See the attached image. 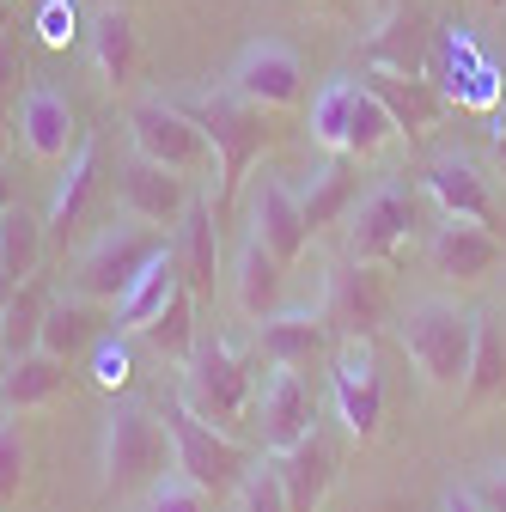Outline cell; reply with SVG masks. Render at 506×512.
Here are the masks:
<instances>
[{"label":"cell","instance_id":"cell-29","mask_svg":"<svg viewBox=\"0 0 506 512\" xmlns=\"http://www.w3.org/2000/svg\"><path fill=\"white\" fill-rule=\"evenodd\" d=\"M494 397H506V336H500V324H494V317H476L470 372H464V391H458V403L476 415V409H482V403H494Z\"/></svg>","mask_w":506,"mask_h":512},{"label":"cell","instance_id":"cell-44","mask_svg":"<svg viewBox=\"0 0 506 512\" xmlns=\"http://www.w3.org/2000/svg\"><path fill=\"white\" fill-rule=\"evenodd\" d=\"M19 293V275H7V269H0V311H7V299Z\"/></svg>","mask_w":506,"mask_h":512},{"label":"cell","instance_id":"cell-22","mask_svg":"<svg viewBox=\"0 0 506 512\" xmlns=\"http://www.w3.org/2000/svg\"><path fill=\"white\" fill-rule=\"evenodd\" d=\"M360 86L391 110V122H397V135L403 141H421L427 128L439 122V92L421 80V74H391V68H366L360 74Z\"/></svg>","mask_w":506,"mask_h":512},{"label":"cell","instance_id":"cell-6","mask_svg":"<svg viewBox=\"0 0 506 512\" xmlns=\"http://www.w3.org/2000/svg\"><path fill=\"white\" fill-rule=\"evenodd\" d=\"M171 238L159 232V226H147V220H122V226H104L86 250H80V269H74V293H86V299H104V305H116L122 293L135 287V275L153 263V256L165 250Z\"/></svg>","mask_w":506,"mask_h":512},{"label":"cell","instance_id":"cell-17","mask_svg":"<svg viewBox=\"0 0 506 512\" xmlns=\"http://www.w3.org/2000/svg\"><path fill=\"white\" fill-rule=\"evenodd\" d=\"M421 189L439 202V214L494 226V189H488V177L476 171V159H464V153H439V159L421 171Z\"/></svg>","mask_w":506,"mask_h":512},{"label":"cell","instance_id":"cell-34","mask_svg":"<svg viewBox=\"0 0 506 512\" xmlns=\"http://www.w3.org/2000/svg\"><path fill=\"white\" fill-rule=\"evenodd\" d=\"M354 98H360V80H330L318 98H311V141L330 147V153H348V122H354Z\"/></svg>","mask_w":506,"mask_h":512},{"label":"cell","instance_id":"cell-18","mask_svg":"<svg viewBox=\"0 0 506 512\" xmlns=\"http://www.w3.org/2000/svg\"><path fill=\"white\" fill-rule=\"evenodd\" d=\"M257 354L269 366L311 372L330 354V330H324L318 311H269V317H257Z\"/></svg>","mask_w":506,"mask_h":512},{"label":"cell","instance_id":"cell-28","mask_svg":"<svg viewBox=\"0 0 506 512\" xmlns=\"http://www.w3.org/2000/svg\"><path fill=\"white\" fill-rule=\"evenodd\" d=\"M281 269H287V263H281L263 238H244L238 263H232V299H238L244 317H269V311H275V299H281Z\"/></svg>","mask_w":506,"mask_h":512},{"label":"cell","instance_id":"cell-14","mask_svg":"<svg viewBox=\"0 0 506 512\" xmlns=\"http://www.w3.org/2000/svg\"><path fill=\"white\" fill-rule=\"evenodd\" d=\"M189 208V177L171 171V165H153V159H129L122 165V214L129 220H147V226H177Z\"/></svg>","mask_w":506,"mask_h":512},{"label":"cell","instance_id":"cell-39","mask_svg":"<svg viewBox=\"0 0 506 512\" xmlns=\"http://www.w3.org/2000/svg\"><path fill=\"white\" fill-rule=\"evenodd\" d=\"M92 378L104 384V391H122V384L135 378V354H129V342H110V336H98V348H92Z\"/></svg>","mask_w":506,"mask_h":512},{"label":"cell","instance_id":"cell-13","mask_svg":"<svg viewBox=\"0 0 506 512\" xmlns=\"http://www.w3.org/2000/svg\"><path fill=\"white\" fill-rule=\"evenodd\" d=\"M500 256L506 250H500L494 226H482V220H452L446 214V226H433V238H427V263L446 281H488L500 269Z\"/></svg>","mask_w":506,"mask_h":512},{"label":"cell","instance_id":"cell-25","mask_svg":"<svg viewBox=\"0 0 506 512\" xmlns=\"http://www.w3.org/2000/svg\"><path fill=\"white\" fill-rule=\"evenodd\" d=\"M92 68H98V80H104L110 92H122V86L135 80V68H141V43H135L129 7H104V13L92 19Z\"/></svg>","mask_w":506,"mask_h":512},{"label":"cell","instance_id":"cell-48","mask_svg":"<svg viewBox=\"0 0 506 512\" xmlns=\"http://www.w3.org/2000/svg\"><path fill=\"white\" fill-rule=\"evenodd\" d=\"M366 7H372V13H391V7H397V0H366Z\"/></svg>","mask_w":506,"mask_h":512},{"label":"cell","instance_id":"cell-23","mask_svg":"<svg viewBox=\"0 0 506 512\" xmlns=\"http://www.w3.org/2000/svg\"><path fill=\"white\" fill-rule=\"evenodd\" d=\"M366 68H391V74H421L427 68V31H421V13L415 7H397L378 13V31L366 37Z\"/></svg>","mask_w":506,"mask_h":512},{"label":"cell","instance_id":"cell-16","mask_svg":"<svg viewBox=\"0 0 506 512\" xmlns=\"http://www.w3.org/2000/svg\"><path fill=\"white\" fill-rule=\"evenodd\" d=\"M275 476H281V494H287V512H318L330 482H336V452L330 439L311 427L299 445H287V452H269Z\"/></svg>","mask_w":506,"mask_h":512},{"label":"cell","instance_id":"cell-2","mask_svg":"<svg viewBox=\"0 0 506 512\" xmlns=\"http://www.w3.org/2000/svg\"><path fill=\"white\" fill-rule=\"evenodd\" d=\"M397 342L409 366L421 372L427 391H464L470 372V342H476V317L458 311L452 299H415L397 324Z\"/></svg>","mask_w":506,"mask_h":512},{"label":"cell","instance_id":"cell-7","mask_svg":"<svg viewBox=\"0 0 506 512\" xmlns=\"http://www.w3.org/2000/svg\"><path fill=\"white\" fill-rule=\"evenodd\" d=\"M129 141H135V153L141 159H153V165H171V171H202L208 159H214V147H208V135H202V122L189 116L183 104H165V98H141L135 110H129Z\"/></svg>","mask_w":506,"mask_h":512},{"label":"cell","instance_id":"cell-45","mask_svg":"<svg viewBox=\"0 0 506 512\" xmlns=\"http://www.w3.org/2000/svg\"><path fill=\"white\" fill-rule=\"evenodd\" d=\"M13 147V122H7V104H0V153Z\"/></svg>","mask_w":506,"mask_h":512},{"label":"cell","instance_id":"cell-41","mask_svg":"<svg viewBox=\"0 0 506 512\" xmlns=\"http://www.w3.org/2000/svg\"><path fill=\"white\" fill-rule=\"evenodd\" d=\"M13 86H19V49H13L7 37H0V104L13 98Z\"/></svg>","mask_w":506,"mask_h":512},{"label":"cell","instance_id":"cell-40","mask_svg":"<svg viewBox=\"0 0 506 512\" xmlns=\"http://www.w3.org/2000/svg\"><path fill=\"white\" fill-rule=\"evenodd\" d=\"M470 494L482 500V512H506V464H494V470H482Z\"/></svg>","mask_w":506,"mask_h":512},{"label":"cell","instance_id":"cell-46","mask_svg":"<svg viewBox=\"0 0 506 512\" xmlns=\"http://www.w3.org/2000/svg\"><path fill=\"white\" fill-rule=\"evenodd\" d=\"M13 208V183H7V171H0V214Z\"/></svg>","mask_w":506,"mask_h":512},{"label":"cell","instance_id":"cell-33","mask_svg":"<svg viewBox=\"0 0 506 512\" xmlns=\"http://www.w3.org/2000/svg\"><path fill=\"white\" fill-rule=\"evenodd\" d=\"M43 311H49V293L37 281H19V293L7 299V311H0V354L7 360L31 354L37 336H43Z\"/></svg>","mask_w":506,"mask_h":512},{"label":"cell","instance_id":"cell-21","mask_svg":"<svg viewBox=\"0 0 506 512\" xmlns=\"http://www.w3.org/2000/svg\"><path fill=\"white\" fill-rule=\"evenodd\" d=\"M104 330H110L104 299L61 293V299H49V311H43V336H37V348H43V354H55V360H80V354H92V348H98V336H104Z\"/></svg>","mask_w":506,"mask_h":512},{"label":"cell","instance_id":"cell-1","mask_svg":"<svg viewBox=\"0 0 506 512\" xmlns=\"http://www.w3.org/2000/svg\"><path fill=\"white\" fill-rule=\"evenodd\" d=\"M171 464V433L153 409L141 403H116L104 415V445H98V488L104 500H129L141 488H153Z\"/></svg>","mask_w":506,"mask_h":512},{"label":"cell","instance_id":"cell-9","mask_svg":"<svg viewBox=\"0 0 506 512\" xmlns=\"http://www.w3.org/2000/svg\"><path fill=\"white\" fill-rule=\"evenodd\" d=\"M409 232H415V189L409 183H378L372 196L354 202L348 256H354V263H391Z\"/></svg>","mask_w":506,"mask_h":512},{"label":"cell","instance_id":"cell-50","mask_svg":"<svg viewBox=\"0 0 506 512\" xmlns=\"http://www.w3.org/2000/svg\"><path fill=\"white\" fill-rule=\"evenodd\" d=\"M482 7H506V0H482Z\"/></svg>","mask_w":506,"mask_h":512},{"label":"cell","instance_id":"cell-5","mask_svg":"<svg viewBox=\"0 0 506 512\" xmlns=\"http://www.w3.org/2000/svg\"><path fill=\"white\" fill-rule=\"evenodd\" d=\"M177 397L196 409L208 427L232 433L250 409V366L232 342L220 336H196V348L183 354V384H177Z\"/></svg>","mask_w":506,"mask_h":512},{"label":"cell","instance_id":"cell-24","mask_svg":"<svg viewBox=\"0 0 506 512\" xmlns=\"http://www.w3.org/2000/svg\"><path fill=\"white\" fill-rule=\"evenodd\" d=\"M61 391H68V360H55V354H43V348H31V354H19V360H7V372H0V409H43V403H55Z\"/></svg>","mask_w":506,"mask_h":512},{"label":"cell","instance_id":"cell-38","mask_svg":"<svg viewBox=\"0 0 506 512\" xmlns=\"http://www.w3.org/2000/svg\"><path fill=\"white\" fill-rule=\"evenodd\" d=\"M153 500H147V512H208V488H196L189 476H159L153 488H147Z\"/></svg>","mask_w":506,"mask_h":512},{"label":"cell","instance_id":"cell-31","mask_svg":"<svg viewBox=\"0 0 506 512\" xmlns=\"http://www.w3.org/2000/svg\"><path fill=\"white\" fill-rule=\"evenodd\" d=\"M43 238H49V226L31 214V208H7L0 214V269L7 275H19V281H31L37 269H43Z\"/></svg>","mask_w":506,"mask_h":512},{"label":"cell","instance_id":"cell-42","mask_svg":"<svg viewBox=\"0 0 506 512\" xmlns=\"http://www.w3.org/2000/svg\"><path fill=\"white\" fill-rule=\"evenodd\" d=\"M488 153H494V165H500V177H506V116L488 128Z\"/></svg>","mask_w":506,"mask_h":512},{"label":"cell","instance_id":"cell-26","mask_svg":"<svg viewBox=\"0 0 506 512\" xmlns=\"http://www.w3.org/2000/svg\"><path fill=\"white\" fill-rule=\"evenodd\" d=\"M92 189H98V141L86 135V141L68 153V171H61L55 196H49V214H43V226H49L55 238H68V232L86 220V208H92Z\"/></svg>","mask_w":506,"mask_h":512},{"label":"cell","instance_id":"cell-4","mask_svg":"<svg viewBox=\"0 0 506 512\" xmlns=\"http://www.w3.org/2000/svg\"><path fill=\"white\" fill-rule=\"evenodd\" d=\"M159 421H165V433H171V470H177V476H189L196 488H208L214 500H220V494H232V488L244 482L250 452H244L232 433L208 427L196 409L183 403V397H171V403L159 409Z\"/></svg>","mask_w":506,"mask_h":512},{"label":"cell","instance_id":"cell-11","mask_svg":"<svg viewBox=\"0 0 506 512\" xmlns=\"http://www.w3.org/2000/svg\"><path fill=\"white\" fill-rule=\"evenodd\" d=\"M330 384H336V415L348 421V433L354 439H372L378 421H385V378H378L372 342H342Z\"/></svg>","mask_w":506,"mask_h":512},{"label":"cell","instance_id":"cell-30","mask_svg":"<svg viewBox=\"0 0 506 512\" xmlns=\"http://www.w3.org/2000/svg\"><path fill=\"white\" fill-rule=\"evenodd\" d=\"M354 196H360V183H354V165H348V153H336L330 165H318V171H311V183L299 189V208H305V226H311V238H318L330 220H342V214L354 208Z\"/></svg>","mask_w":506,"mask_h":512},{"label":"cell","instance_id":"cell-32","mask_svg":"<svg viewBox=\"0 0 506 512\" xmlns=\"http://www.w3.org/2000/svg\"><path fill=\"white\" fill-rule=\"evenodd\" d=\"M141 342H147L159 360H183L189 348H196V293H189V281L165 299V311L141 330Z\"/></svg>","mask_w":506,"mask_h":512},{"label":"cell","instance_id":"cell-36","mask_svg":"<svg viewBox=\"0 0 506 512\" xmlns=\"http://www.w3.org/2000/svg\"><path fill=\"white\" fill-rule=\"evenodd\" d=\"M232 494H238V512H287V494H281L275 464H250Z\"/></svg>","mask_w":506,"mask_h":512},{"label":"cell","instance_id":"cell-3","mask_svg":"<svg viewBox=\"0 0 506 512\" xmlns=\"http://www.w3.org/2000/svg\"><path fill=\"white\" fill-rule=\"evenodd\" d=\"M183 110L202 122V135H208V147H214V165H220V196L232 202L238 183L250 177V165H257V153L269 147V110L244 104L232 86L183 98Z\"/></svg>","mask_w":506,"mask_h":512},{"label":"cell","instance_id":"cell-20","mask_svg":"<svg viewBox=\"0 0 506 512\" xmlns=\"http://www.w3.org/2000/svg\"><path fill=\"white\" fill-rule=\"evenodd\" d=\"M171 256H177L189 293H214V275H220V226H214V202L208 196H189L183 220L171 226Z\"/></svg>","mask_w":506,"mask_h":512},{"label":"cell","instance_id":"cell-35","mask_svg":"<svg viewBox=\"0 0 506 512\" xmlns=\"http://www.w3.org/2000/svg\"><path fill=\"white\" fill-rule=\"evenodd\" d=\"M397 135V122H391V110L378 104L366 86H360V98H354V122H348V159H372L378 147H385Z\"/></svg>","mask_w":506,"mask_h":512},{"label":"cell","instance_id":"cell-49","mask_svg":"<svg viewBox=\"0 0 506 512\" xmlns=\"http://www.w3.org/2000/svg\"><path fill=\"white\" fill-rule=\"evenodd\" d=\"M311 7H336V0H311Z\"/></svg>","mask_w":506,"mask_h":512},{"label":"cell","instance_id":"cell-10","mask_svg":"<svg viewBox=\"0 0 506 512\" xmlns=\"http://www.w3.org/2000/svg\"><path fill=\"white\" fill-rule=\"evenodd\" d=\"M226 86H232L244 104H257V110H293V104L305 98V61H299L287 43H250V49L232 61Z\"/></svg>","mask_w":506,"mask_h":512},{"label":"cell","instance_id":"cell-8","mask_svg":"<svg viewBox=\"0 0 506 512\" xmlns=\"http://www.w3.org/2000/svg\"><path fill=\"white\" fill-rule=\"evenodd\" d=\"M324 330L342 342H372V330L385 324V281H378V263H336L324 275Z\"/></svg>","mask_w":506,"mask_h":512},{"label":"cell","instance_id":"cell-37","mask_svg":"<svg viewBox=\"0 0 506 512\" xmlns=\"http://www.w3.org/2000/svg\"><path fill=\"white\" fill-rule=\"evenodd\" d=\"M25 433L13 427V421H0V512H7L13 500H19V488H25Z\"/></svg>","mask_w":506,"mask_h":512},{"label":"cell","instance_id":"cell-19","mask_svg":"<svg viewBox=\"0 0 506 512\" xmlns=\"http://www.w3.org/2000/svg\"><path fill=\"white\" fill-rule=\"evenodd\" d=\"M19 141H25V153L43 159V165H61V159H68V153L80 147L68 98L49 92V86H31V92L19 98Z\"/></svg>","mask_w":506,"mask_h":512},{"label":"cell","instance_id":"cell-12","mask_svg":"<svg viewBox=\"0 0 506 512\" xmlns=\"http://www.w3.org/2000/svg\"><path fill=\"white\" fill-rule=\"evenodd\" d=\"M244 220H250V238H263L287 269L299 263L305 244H311V226H305V208H299V189L281 183V177H257V189H250V202H244Z\"/></svg>","mask_w":506,"mask_h":512},{"label":"cell","instance_id":"cell-15","mask_svg":"<svg viewBox=\"0 0 506 512\" xmlns=\"http://www.w3.org/2000/svg\"><path fill=\"white\" fill-rule=\"evenodd\" d=\"M257 421H263V452H287V445H299L311 427H318V403H311L305 372H293V366H275L269 372L263 403H257Z\"/></svg>","mask_w":506,"mask_h":512},{"label":"cell","instance_id":"cell-47","mask_svg":"<svg viewBox=\"0 0 506 512\" xmlns=\"http://www.w3.org/2000/svg\"><path fill=\"white\" fill-rule=\"evenodd\" d=\"M7 25H13V0H0V37H7Z\"/></svg>","mask_w":506,"mask_h":512},{"label":"cell","instance_id":"cell-51","mask_svg":"<svg viewBox=\"0 0 506 512\" xmlns=\"http://www.w3.org/2000/svg\"><path fill=\"white\" fill-rule=\"evenodd\" d=\"M104 7H122V0H104Z\"/></svg>","mask_w":506,"mask_h":512},{"label":"cell","instance_id":"cell-43","mask_svg":"<svg viewBox=\"0 0 506 512\" xmlns=\"http://www.w3.org/2000/svg\"><path fill=\"white\" fill-rule=\"evenodd\" d=\"M439 512H482V500H476L470 488H452V494H446V506H439Z\"/></svg>","mask_w":506,"mask_h":512},{"label":"cell","instance_id":"cell-27","mask_svg":"<svg viewBox=\"0 0 506 512\" xmlns=\"http://www.w3.org/2000/svg\"><path fill=\"white\" fill-rule=\"evenodd\" d=\"M183 287V269H177V256H171V244L153 256V263L135 275V287L129 293H122L116 299V330H129V336H141L147 324H153V317L165 311V299Z\"/></svg>","mask_w":506,"mask_h":512}]
</instances>
